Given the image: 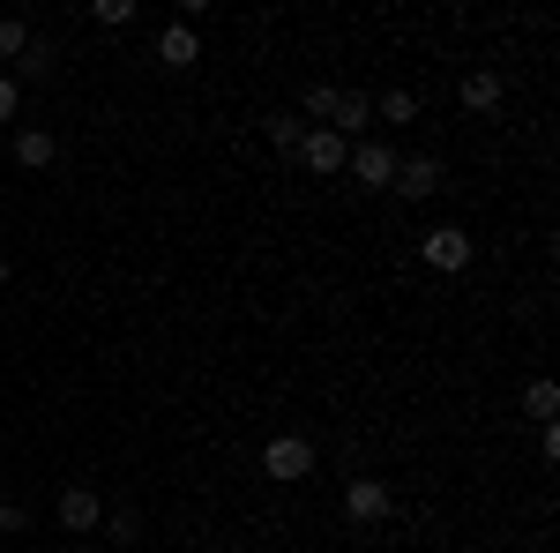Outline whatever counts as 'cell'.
<instances>
[{"label":"cell","mask_w":560,"mask_h":553,"mask_svg":"<svg viewBox=\"0 0 560 553\" xmlns=\"http://www.w3.org/2000/svg\"><path fill=\"white\" fill-rule=\"evenodd\" d=\"M419 255H427V269H471V255H478V240L464 232V224H433L427 240H419Z\"/></svg>","instance_id":"2"},{"label":"cell","mask_w":560,"mask_h":553,"mask_svg":"<svg viewBox=\"0 0 560 553\" xmlns=\"http://www.w3.org/2000/svg\"><path fill=\"white\" fill-rule=\"evenodd\" d=\"M329 105H337V83H314V90H306V113H314V128L329 120Z\"/></svg>","instance_id":"17"},{"label":"cell","mask_w":560,"mask_h":553,"mask_svg":"<svg viewBox=\"0 0 560 553\" xmlns=\"http://www.w3.org/2000/svg\"><path fill=\"white\" fill-rule=\"evenodd\" d=\"M75 553H97V546H75Z\"/></svg>","instance_id":"22"},{"label":"cell","mask_w":560,"mask_h":553,"mask_svg":"<svg viewBox=\"0 0 560 553\" xmlns=\"http://www.w3.org/2000/svg\"><path fill=\"white\" fill-rule=\"evenodd\" d=\"M31 53V23L23 15H0V60H23Z\"/></svg>","instance_id":"14"},{"label":"cell","mask_w":560,"mask_h":553,"mask_svg":"<svg viewBox=\"0 0 560 553\" xmlns=\"http://www.w3.org/2000/svg\"><path fill=\"white\" fill-rule=\"evenodd\" d=\"M261 135H269V150H277V158H300L306 120H292V113H269V120H261Z\"/></svg>","instance_id":"12"},{"label":"cell","mask_w":560,"mask_h":553,"mask_svg":"<svg viewBox=\"0 0 560 553\" xmlns=\"http://www.w3.org/2000/svg\"><path fill=\"white\" fill-rule=\"evenodd\" d=\"M261 471H269L277 486H300V479H314V441H306V434H277V441L261 449Z\"/></svg>","instance_id":"1"},{"label":"cell","mask_w":560,"mask_h":553,"mask_svg":"<svg viewBox=\"0 0 560 553\" xmlns=\"http://www.w3.org/2000/svg\"><path fill=\"white\" fill-rule=\"evenodd\" d=\"M15 76H23V83H38V76H52V60H45V45H31V53L15 60Z\"/></svg>","instance_id":"18"},{"label":"cell","mask_w":560,"mask_h":553,"mask_svg":"<svg viewBox=\"0 0 560 553\" xmlns=\"http://www.w3.org/2000/svg\"><path fill=\"white\" fill-rule=\"evenodd\" d=\"M374 113L404 128V120H419V97H411V90H388V97H382V105H374Z\"/></svg>","instance_id":"16"},{"label":"cell","mask_w":560,"mask_h":553,"mask_svg":"<svg viewBox=\"0 0 560 553\" xmlns=\"http://www.w3.org/2000/svg\"><path fill=\"white\" fill-rule=\"evenodd\" d=\"M501 76H493V68H471V76H464V83H456V97H464V105H471V113H493V105H501Z\"/></svg>","instance_id":"10"},{"label":"cell","mask_w":560,"mask_h":553,"mask_svg":"<svg viewBox=\"0 0 560 553\" xmlns=\"http://www.w3.org/2000/svg\"><path fill=\"white\" fill-rule=\"evenodd\" d=\"M195 60H202V38H195V23H165V31H158V68L187 76Z\"/></svg>","instance_id":"5"},{"label":"cell","mask_w":560,"mask_h":553,"mask_svg":"<svg viewBox=\"0 0 560 553\" xmlns=\"http://www.w3.org/2000/svg\"><path fill=\"white\" fill-rule=\"evenodd\" d=\"M329 135H359V128H374V97H359V90H337V105H329V120H322Z\"/></svg>","instance_id":"7"},{"label":"cell","mask_w":560,"mask_h":553,"mask_svg":"<svg viewBox=\"0 0 560 553\" xmlns=\"http://www.w3.org/2000/svg\"><path fill=\"white\" fill-rule=\"evenodd\" d=\"M15 105H23V83H15V76H0V120H15Z\"/></svg>","instance_id":"19"},{"label":"cell","mask_w":560,"mask_h":553,"mask_svg":"<svg viewBox=\"0 0 560 553\" xmlns=\"http://www.w3.org/2000/svg\"><path fill=\"white\" fill-rule=\"evenodd\" d=\"M388 509H396V494H388L382 479H351V486H345V516H351V523H382Z\"/></svg>","instance_id":"6"},{"label":"cell","mask_w":560,"mask_h":553,"mask_svg":"<svg viewBox=\"0 0 560 553\" xmlns=\"http://www.w3.org/2000/svg\"><path fill=\"white\" fill-rule=\"evenodd\" d=\"M345 158H351V142H345V135L306 128V142H300V165L314 172V180H337V172H345Z\"/></svg>","instance_id":"3"},{"label":"cell","mask_w":560,"mask_h":553,"mask_svg":"<svg viewBox=\"0 0 560 553\" xmlns=\"http://www.w3.org/2000/svg\"><path fill=\"white\" fill-rule=\"evenodd\" d=\"M97 523H105V502H97L90 486H68V494H60V531L83 539V531H97Z\"/></svg>","instance_id":"9"},{"label":"cell","mask_w":560,"mask_h":553,"mask_svg":"<svg viewBox=\"0 0 560 553\" xmlns=\"http://www.w3.org/2000/svg\"><path fill=\"white\" fill-rule=\"evenodd\" d=\"M388 187H396L404 203H427V195H441V165H433V158H404Z\"/></svg>","instance_id":"8"},{"label":"cell","mask_w":560,"mask_h":553,"mask_svg":"<svg viewBox=\"0 0 560 553\" xmlns=\"http://www.w3.org/2000/svg\"><path fill=\"white\" fill-rule=\"evenodd\" d=\"M52 158H60V142H52V135H45V128H15V165L45 172V165H52Z\"/></svg>","instance_id":"11"},{"label":"cell","mask_w":560,"mask_h":553,"mask_svg":"<svg viewBox=\"0 0 560 553\" xmlns=\"http://www.w3.org/2000/svg\"><path fill=\"white\" fill-rule=\"evenodd\" d=\"M0 285H8V262H0Z\"/></svg>","instance_id":"21"},{"label":"cell","mask_w":560,"mask_h":553,"mask_svg":"<svg viewBox=\"0 0 560 553\" xmlns=\"http://www.w3.org/2000/svg\"><path fill=\"white\" fill-rule=\"evenodd\" d=\"M90 23L120 31V23H135V0H90Z\"/></svg>","instance_id":"15"},{"label":"cell","mask_w":560,"mask_h":553,"mask_svg":"<svg viewBox=\"0 0 560 553\" xmlns=\"http://www.w3.org/2000/svg\"><path fill=\"white\" fill-rule=\"evenodd\" d=\"M23 523H31V509H23V502H0V531H23Z\"/></svg>","instance_id":"20"},{"label":"cell","mask_w":560,"mask_h":553,"mask_svg":"<svg viewBox=\"0 0 560 553\" xmlns=\"http://www.w3.org/2000/svg\"><path fill=\"white\" fill-rule=\"evenodd\" d=\"M523 412H530L538 426H553V412H560V382H546V375H538V382H523Z\"/></svg>","instance_id":"13"},{"label":"cell","mask_w":560,"mask_h":553,"mask_svg":"<svg viewBox=\"0 0 560 553\" xmlns=\"http://www.w3.org/2000/svg\"><path fill=\"white\" fill-rule=\"evenodd\" d=\"M345 172H351V180H359V187H388V180H396V150H388V142H374V135H366V142H351Z\"/></svg>","instance_id":"4"}]
</instances>
